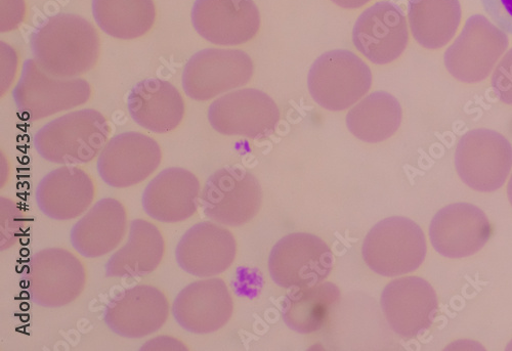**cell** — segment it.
I'll list each match as a JSON object with an SVG mask.
<instances>
[{"label":"cell","mask_w":512,"mask_h":351,"mask_svg":"<svg viewBox=\"0 0 512 351\" xmlns=\"http://www.w3.org/2000/svg\"><path fill=\"white\" fill-rule=\"evenodd\" d=\"M34 60L50 75L76 78L93 70L100 58L98 30L87 19L59 14L40 25L31 35Z\"/></svg>","instance_id":"1"},{"label":"cell","mask_w":512,"mask_h":351,"mask_svg":"<svg viewBox=\"0 0 512 351\" xmlns=\"http://www.w3.org/2000/svg\"><path fill=\"white\" fill-rule=\"evenodd\" d=\"M111 131L110 122L101 112L76 110L39 128L33 146L42 159L54 164H88L99 157Z\"/></svg>","instance_id":"2"},{"label":"cell","mask_w":512,"mask_h":351,"mask_svg":"<svg viewBox=\"0 0 512 351\" xmlns=\"http://www.w3.org/2000/svg\"><path fill=\"white\" fill-rule=\"evenodd\" d=\"M24 281L31 300L47 309H60L77 300L88 283V270L72 251L39 250L25 267Z\"/></svg>","instance_id":"3"},{"label":"cell","mask_w":512,"mask_h":351,"mask_svg":"<svg viewBox=\"0 0 512 351\" xmlns=\"http://www.w3.org/2000/svg\"><path fill=\"white\" fill-rule=\"evenodd\" d=\"M425 236L407 217L394 216L378 223L368 233L362 254L367 266L383 277H399L416 271L423 263Z\"/></svg>","instance_id":"4"},{"label":"cell","mask_w":512,"mask_h":351,"mask_svg":"<svg viewBox=\"0 0 512 351\" xmlns=\"http://www.w3.org/2000/svg\"><path fill=\"white\" fill-rule=\"evenodd\" d=\"M91 84L82 78H61L50 75L28 59L13 91L20 114L36 121L78 108L92 97Z\"/></svg>","instance_id":"5"},{"label":"cell","mask_w":512,"mask_h":351,"mask_svg":"<svg viewBox=\"0 0 512 351\" xmlns=\"http://www.w3.org/2000/svg\"><path fill=\"white\" fill-rule=\"evenodd\" d=\"M369 66L356 54L334 50L312 65L308 87L314 101L329 111H344L360 101L371 89Z\"/></svg>","instance_id":"6"},{"label":"cell","mask_w":512,"mask_h":351,"mask_svg":"<svg viewBox=\"0 0 512 351\" xmlns=\"http://www.w3.org/2000/svg\"><path fill=\"white\" fill-rule=\"evenodd\" d=\"M262 187L249 171L228 166L211 174L200 196L204 215L222 226L241 227L259 213Z\"/></svg>","instance_id":"7"},{"label":"cell","mask_w":512,"mask_h":351,"mask_svg":"<svg viewBox=\"0 0 512 351\" xmlns=\"http://www.w3.org/2000/svg\"><path fill=\"white\" fill-rule=\"evenodd\" d=\"M455 166L469 188L484 193L497 191L512 168V146L494 130L468 131L458 143Z\"/></svg>","instance_id":"8"},{"label":"cell","mask_w":512,"mask_h":351,"mask_svg":"<svg viewBox=\"0 0 512 351\" xmlns=\"http://www.w3.org/2000/svg\"><path fill=\"white\" fill-rule=\"evenodd\" d=\"M506 32L483 15L469 18L444 56L450 74L465 83L485 80L508 48Z\"/></svg>","instance_id":"9"},{"label":"cell","mask_w":512,"mask_h":351,"mask_svg":"<svg viewBox=\"0 0 512 351\" xmlns=\"http://www.w3.org/2000/svg\"><path fill=\"white\" fill-rule=\"evenodd\" d=\"M253 70L251 58L241 50L205 49L185 65L183 89L190 99L206 102L247 84Z\"/></svg>","instance_id":"10"},{"label":"cell","mask_w":512,"mask_h":351,"mask_svg":"<svg viewBox=\"0 0 512 351\" xmlns=\"http://www.w3.org/2000/svg\"><path fill=\"white\" fill-rule=\"evenodd\" d=\"M334 256L319 237L293 233L273 248L269 269L273 281L283 288H306L322 283L331 273Z\"/></svg>","instance_id":"11"},{"label":"cell","mask_w":512,"mask_h":351,"mask_svg":"<svg viewBox=\"0 0 512 351\" xmlns=\"http://www.w3.org/2000/svg\"><path fill=\"white\" fill-rule=\"evenodd\" d=\"M208 120L221 135L261 139L274 133L280 111L266 93L244 89L213 102L208 109Z\"/></svg>","instance_id":"12"},{"label":"cell","mask_w":512,"mask_h":351,"mask_svg":"<svg viewBox=\"0 0 512 351\" xmlns=\"http://www.w3.org/2000/svg\"><path fill=\"white\" fill-rule=\"evenodd\" d=\"M162 150L152 137L126 131L109 140L98 157L100 178L109 187L126 189L142 184L159 168Z\"/></svg>","instance_id":"13"},{"label":"cell","mask_w":512,"mask_h":351,"mask_svg":"<svg viewBox=\"0 0 512 351\" xmlns=\"http://www.w3.org/2000/svg\"><path fill=\"white\" fill-rule=\"evenodd\" d=\"M170 314L166 294L152 285H137L116 295L107 305L104 322L111 332L142 339L162 329Z\"/></svg>","instance_id":"14"},{"label":"cell","mask_w":512,"mask_h":351,"mask_svg":"<svg viewBox=\"0 0 512 351\" xmlns=\"http://www.w3.org/2000/svg\"><path fill=\"white\" fill-rule=\"evenodd\" d=\"M192 23L198 34L213 45L234 47L259 33L261 14L253 0H196Z\"/></svg>","instance_id":"15"},{"label":"cell","mask_w":512,"mask_h":351,"mask_svg":"<svg viewBox=\"0 0 512 351\" xmlns=\"http://www.w3.org/2000/svg\"><path fill=\"white\" fill-rule=\"evenodd\" d=\"M408 41L406 17L401 8L391 2H378L366 9L353 30L355 48L377 65L397 60L406 50Z\"/></svg>","instance_id":"16"},{"label":"cell","mask_w":512,"mask_h":351,"mask_svg":"<svg viewBox=\"0 0 512 351\" xmlns=\"http://www.w3.org/2000/svg\"><path fill=\"white\" fill-rule=\"evenodd\" d=\"M381 307L392 330L409 340L431 328L438 311V298L429 282L406 277L391 282L383 290Z\"/></svg>","instance_id":"17"},{"label":"cell","mask_w":512,"mask_h":351,"mask_svg":"<svg viewBox=\"0 0 512 351\" xmlns=\"http://www.w3.org/2000/svg\"><path fill=\"white\" fill-rule=\"evenodd\" d=\"M234 302L227 284L221 279L195 281L174 300L172 313L185 331L205 335L225 327L232 318Z\"/></svg>","instance_id":"18"},{"label":"cell","mask_w":512,"mask_h":351,"mask_svg":"<svg viewBox=\"0 0 512 351\" xmlns=\"http://www.w3.org/2000/svg\"><path fill=\"white\" fill-rule=\"evenodd\" d=\"M97 189L92 175L77 165H62L42 179L35 200L42 214L57 222L81 217L93 205Z\"/></svg>","instance_id":"19"},{"label":"cell","mask_w":512,"mask_h":351,"mask_svg":"<svg viewBox=\"0 0 512 351\" xmlns=\"http://www.w3.org/2000/svg\"><path fill=\"white\" fill-rule=\"evenodd\" d=\"M234 235L215 222L191 227L176 248L179 267L196 278H211L226 272L236 257Z\"/></svg>","instance_id":"20"},{"label":"cell","mask_w":512,"mask_h":351,"mask_svg":"<svg viewBox=\"0 0 512 351\" xmlns=\"http://www.w3.org/2000/svg\"><path fill=\"white\" fill-rule=\"evenodd\" d=\"M491 236L486 214L475 205L456 203L441 209L430 227L435 250L448 258H462L479 252Z\"/></svg>","instance_id":"21"},{"label":"cell","mask_w":512,"mask_h":351,"mask_svg":"<svg viewBox=\"0 0 512 351\" xmlns=\"http://www.w3.org/2000/svg\"><path fill=\"white\" fill-rule=\"evenodd\" d=\"M201 186L196 175L182 167L162 170L146 187L142 205L155 222L180 224L195 215Z\"/></svg>","instance_id":"22"},{"label":"cell","mask_w":512,"mask_h":351,"mask_svg":"<svg viewBox=\"0 0 512 351\" xmlns=\"http://www.w3.org/2000/svg\"><path fill=\"white\" fill-rule=\"evenodd\" d=\"M128 214L119 200L105 198L95 203L73 226L70 242L85 258H100L119 248L128 234Z\"/></svg>","instance_id":"23"},{"label":"cell","mask_w":512,"mask_h":351,"mask_svg":"<svg viewBox=\"0 0 512 351\" xmlns=\"http://www.w3.org/2000/svg\"><path fill=\"white\" fill-rule=\"evenodd\" d=\"M133 120L154 134H168L183 122L186 104L177 87L159 78L138 82L127 98Z\"/></svg>","instance_id":"24"},{"label":"cell","mask_w":512,"mask_h":351,"mask_svg":"<svg viewBox=\"0 0 512 351\" xmlns=\"http://www.w3.org/2000/svg\"><path fill=\"white\" fill-rule=\"evenodd\" d=\"M165 250L166 243L160 229L147 219H135L130 225L124 244L108 259L106 277H146L159 268Z\"/></svg>","instance_id":"25"},{"label":"cell","mask_w":512,"mask_h":351,"mask_svg":"<svg viewBox=\"0 0 512 351\" xmlns=\"http://www.w3.org/2000/svg\"><path fill=\"white\" fill-rule=\"evenodd\" d=\"M459 0H410L408 19L419 45L439 50L448 45L461 23Z\"/></svg>","instance_id":"26"},{"label":"cell","mask_w":512,"mask_h":351,"mask_svg":"<svg viewBox=\"0 0 512 351\" xmlns=\"http://www.w3.org/2000/svg\"><path fill=\"white\" fill-rule=\"evenodd\" d=\"M402 116V107L394 96L386 92H375L349 112L347 125L357 139L376 144L397 133Z\"/></svg>","instance_id":"27"},{"label":"cell","mask_w":512,"mask_h":351,"mask_svg":"<svg viewBox=\"0 0 512 351\" xmlns=\"http://www.w3.org/2000/svg\"><path fill=\"white\" fill-rule=\"evenodd\" d=\"M93 16L111 37L132 40L146 35L154 26L153 0H93Z\"/></svg>","instance_id":"28"},{"label":"cell","mask_w":512,"mask_h":351,"mask_svg":"<svg viewBox=\"0 0 512 351\" xmlns=\"http://www.w3.org/2000/svg\"><path fill=\"white\" fill-rule=\"evenodd\" d=\"M340 300V291L330 282L302 288L284 302L283 319L293 331L310 334L320 330Z\"/></svg>","instance_id":"29"},{"label":"cell","mask_w":512,"mask_h":351,"mask_svg":"<svg viewBox=\"0 0 512 351\" xmlns=\"http://www.w3.org/2000/svg\"><path fill=\"white\" fill-rule=\"evenodd\" d=\"M24 228V212L19 204L7 197L0 198V249L15 247Z\"/></svg>","instance_id":"30"},{"label":"cell","mask_w":512,"mask_h":351,"mask_svg":"<svg viewBox=\"0 0 512 351\" xmlns=\"http://www.w3.org/2000/svg\"><path fill=\"white\" fill-rule=\"evenodd\" d=\"M492 86L501 102L512 105V49L496 67L492 77Z\"/></svg>","instance_id":"31"},{"label":"cell","mask_w":512,"mask_h":351,"mask_svg":"<svg viewBox=\"0 0 512 351\" xmlns=\"http://www.w3.org/2000/svg\"><path fill=\"white\" fill-rule=\"evenodd\" d=\"M481 3L493 22L512 35V0H481Z\"/></svg>","instance_id":"32"},{"label":"cell","mask_w":512,"mask_h":351,"mask_svg":"<svg viewBox=\"0 0 512 351\" xmlns=\"http://www.w3.org/2000/svg\"><path fill=\"white\" fill-rule=\"evenodd\" d=\"M26 16L25 0H2L0 31L10 32L17 29Z\"/></svg>","instance_id":"33"},{"label":"cell","mask_w":512,"mask_h":351,"mask_svg":"<svg viewBox=\"0 0 512 351\" xmlns=\"http://www.w3.org/2000/svg\"><path fill=\"white\" fill-rule=\"evenodd\" d=\"M2 97L7 94L15 79L19 58L15 50L2 41Z\"/></svg>","instance_id":"34"},{"label":"cell","mask_w":512,"mask_h":351,"mask_svg":"<svg viewBox=\"0 0 512 351\" xmlns=\"http://www.w3.org/2000/svg\"><path fill=\"white\" fill-rule=\"evenodd\" d=\"M188 347L185 345V343L175 337H169V336H158L155 337L143 345L141 350L151 351V350H187Z\"/></svg>","instance_id":"35"},{"label":"cell","mask_w":512,"mask_h":351,"mask_svg":"<svg viewBox=\"0 0 512 351\" xmlns=\"http://www.w3.org/2000/svg\"><path fill=\"white\" fill-rule=\"evenodd\" d=\"M331 2L340 8L355 10L364 7L371 0H331Z\"/></svg>","instance_id":"36"},{"label":"cell","mask_w":512,"mask_h":351,"mask_svg":"<svg viewBox=\"0 0 512 351\" xmlns=\"http://www.w3.org/2000/svg\"><path fill=\"white\" fill-rule=\"evenodd\" d=\"M507 194L510 204L512 205V175L507 187Z\"/></svg>","instance_id":"37"}]
</instances>
